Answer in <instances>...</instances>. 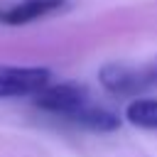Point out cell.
Returning a JSON list of instances; mask_svg holds the SVG:
<instances>
[{
	"mask_svg": "<svg viewBox=\"0 0 157 157\" xmlns=\"http://www.w3.org/2000/svg\"><path fill=\"white\" fill-rule=\"evenodd\" d=\"M34 105L49 115H56L66 123L81 125L93 132H113L120 128V118L110 108L96 103L83 83H49L34 96Z\"/></svg>",
	"mask_w": 157,
	"mask_h": 157,
	"instance_id": "obj_1",
	"label": "cell"
},
{
	"mask_svg": "<svg viewBox=\"0 0 157 157\" xmlns=\"http://www.w3.org/2000/svg\"><path fill=\"white\" fill-rule=\"evenodd\" d=\"M98 81L110 96L142 98L145 93L157 91V56L140 61V64L110 61V64L101 66Z\"/></svg>",
	"mask_w": 157,
	"mask_h": 157,
	"instance_id": "obj_2",
	"label": "cell"
},
{
	"mask_svg": "<svg viewBox=\"0 0 157 157\" xmlns=\"http://www.w3.org/2000/svg\"><path fill=\"white\" fill-rule=\"evenodd\" d=\"M49 83H52V71L47 66L0 64V98L37 96Z\"/></svg>",
	"mask_w": 157,
	"mask_h": 157,
	"instance_id": "obj_3",
	"label": "cell"
},
{
	"mask_svg": "<svg viewBox=\"0 0 157 157\" xmlns=\"http://www.w3.org/2000/svg\"><path fill=\"white\" fill-rule=\"evenodd\" d=\"M64 7H66V0H17L12 5L0 7V25L22 27V25L44 20L49 15H56Z\"/></svg>",
	"mask_w": 157,
	"mask_h": 157,
	"instance_id": "obj_4",
	"label": "cell"
},
{
	"mask_svg": "<svg viewBox=\"0 0 157 157\" xmlns=\"http://www.w3.org/2000/svg\"><path fill=\"white\" fill-rule=\"evenodd\" d=\"M125 120L140 130L157 132V98H132L125 108Z\"/></svg>",
	"mask_w": 157,
	"mask_h": 157,
	"instance_id": "obj_5",
	"label": "cell"
}]
</instances>
